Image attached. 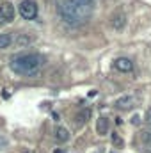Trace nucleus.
<instances>
[{"mask_svg": "<svg viewBox=\"0 0 151 153\" xmlns=\"http://www.w3.org/2000/svg\"><path fill=\"white\" fill-rule=\"evenodd\" d=\"M94 11V0H59L57 2V13L61 20L70 25L78 27L85 23Z\"/></svg>", "mask_w": 151, "mask_h": 153, "instance_id": "obj_1", "label": "nucleus"}, {"mask_svg": "<svg viewBox=\"0 0 151 153\" xmlns=\"http://www.w3.org/2000/svg\"><path fill=\"white\" fill-rule=\"evenodd\" d=\"M44 64V59L39 55V53H34V52H27V53H18L11 59L9 66L11 70L16 73V75L21 76H34L39 73V70L43 68Z\"/></svg>", "mask_w": 151, "mask_h": 153, "instance_id": "obj_2", "label": "nucleus"}, {"mask_svg": "<svg viewBox=\"0 0 151 153\" xmlns=\"http://www.w3.org/2000/svg\"><path fill=\"white\" fill-rule=\"evenodd\" d=\"M38 4L34 0H21L20 2V14L23 20H34L38 16Z\"/></svg>", "mask_w": 151, "mask_h": 153, "instance_id": "obj_3", "label": "nucleus"}, {"mask_svg": "<svg viewBox=\"0 0 151 153\" xmlns=\"http://www.w3.org/2000/svg\"><path fill=\"white\" fill-rule=\"evenodd\" d=\"M114 68L119 70V71H123V73H130L133 70V62L128 57H119V59L114 61Z\"/></svg>", "mask_w": 151, "mask_h": 153, "instance_id": "obj_4", "label": "nucleus"}, {"mask_svg": "<svg viewBox=\"0 0 151 153\" xmlns=\"http://www.w3.org/2000/svg\"><path fill=\"white\" fill-rule=\"evenodd\" d=\"M0 16L5 20V22H13L14 20V5L11 2H4L0 5Z\"/></svg>", "mask_w": 151, "mask_h": 153, "instance_id": "obj_5", "label": "nucleus"}, {"mask_svg": "<svg viewBox=\"0 0 151 153\" xmlns=\"http://www.w3.org/2000/svg\"><path fill=\"white\" fill-rule=\"evenodd\" d=\"M110 25H112L114 30H123L124 25H126V14H124V13H117V14H114L112 20H110Z\"/></svg>", "mask_w": 151, "mask_h": 153, "instance_id": "obj_6", "label": "nucleus"}, {"mask_svg": "<svg viewBox=\"0 0 151 153\" xmlns=\"http://www.w3.org/2000/svg\"><path fill=\"white\" fill-rule=\"evenodd\" d=\"M109 128H110V123H109L107 117H100V119L96 121V132H98L100 135H107V134H109Z\"/></svg>", "mask_w": 151, "mask_h": 153, "instance_id": "obj_7", "label": "nucleus"}, {"mask_svg": "<svg viewBox=\"0 0 151 153\" xmlns=\"http://www.w3.org/2000/svg\"><path fill=\"white\" fill-rule=\"evenodd\" d=\"M70 139V132H68V128H64V126H57L55 128V141H59V143H66Z\"/></svg>", "mask_w": 151, "mask_h": 153, "instance_id": "obj_8", "label": "nucleus"}, {"mask_svg": "<svg viewBox=\"0 0 151 153\" xmlns=\"http://www.w3.org/2000/svg\"><path fill=\"white\" fill-rule=\"evenodd\" d=\"M133 103V98L132 96H121L119 100H115V107L117 109H130Z\"/></svg>", "mask_w": 151, "mask_h": 153, "instance_id": "obj_9", "label": "nucleus"}, {"mask_svg": "<svg viewBox=\"0 0 151 153\" xmlns=\"http://www.w3.org/2000/svg\"><path fill=\"white\" fill-rule=\"evenodd\" d=\"M30 43H32V38H30L29 34H20V36L16 38V46H18V48H27Z\"/></svg>", "mask_w": 151, "mask_h": 153, "instance_id": "obj_10", "label": "nucleus"}, {"mask_svg": "<svg viewBox=\"0 0 151 153\" xmlns=\"http://www.w3.org/2000/svg\"><path fill=\"white\" fill-rule=\"evenodd\" d=\"M141 141H142V144L146 146V150H151V130H142Z\"/></svg>", "mask_w": 151, "mask_h": 153, "instance_id": "obj_11", "label": "nucleus"}, {"mask_svg": "<svg viewBox=\"0 0 151 153\" xmlns=\"http://www.w3.org/2000/svg\"><path fill=\"white\" fill-rule=\"evenodd\" d=\"M11 43H13V36L9 32L7 34H0V50H5Z\"/></svg>", "mask_w": 151, "mask_h": 153, "instance_id": "obj_12", "label": "nucleus"}, {"mask_svg": "<svg viewBox=\"0 0 151 153\" xmlns=\"http://www.w3.org/2000/svg\"><path fill=\"white\" fill-rule=\"evenodd\" d=\"M89 117H91V111H89V109H84L82 112L76 114V123H85Z\"/></svg>", "mask_w": 151, "mask_h": 153, "instance_id": "obj_13", "label": "nucleus"}, {"mask_svg": "<svg viewBox=\"0 0 151 153\" xmlns=\"http://www.w3.org/2000/svg\"><path fill=\"white\" fill-rule=\"evenodd\" d=\"M112 143H114V144H117V146H121V144H123V141H121L117 135H112Z\"/></svg>", "mask_w": 151, "mask_h": 153, "instance_id": "obj_14", "label": "nucleus"}, {"mask_svg": "<svg viewBox=\"0 0 151 153\" xmlns=\"http://www.w3.org/2000/svg\"><path fill=\"white\" fill-rule=\"evenodd\" d=\"M146 123H148V125H151V107L148 109V112H146Z\"/></svg>", "mask_w": 151, "mask_h": 153, "instance_id": "obj_15", "label": "nucleus"}, {"mask_svg": "<svg viewBox=\"0 0 151 153\" xmlns=\"http://www.w3.org/2000/svg\"><path fill=\"white\" fill-rule=\"evenodd\" d=\"M53 153H66L62 148H57V150H53Z\"/></svg>", "mask_w": 151, "mask_h": 153, "instance_id": "obj_16", "label": "nucleus"}, {"mask_svg": "<svg viewBox=\"0 0 151 153\" xmlns=\"http://www.w3.org/2000/svg\"><path fill=\"white\" fill-rule=\"evenodd\" d=\"M4 23H5V20H4V18H2V16H0V27H2V25H4Z\"/></svg>", "mask_w": 151, "mask_h": 153, "instance_id": "obj_17", "label": "nucleus"}, {"mask_svg": "<svg viewBox=\"0 0 151 153\" xmlns=\"http://www.w3.org/2000/svg\"><path fill=\"white\" fill-rule=\"evenodd\" d=\"M25 153H38V152H25Z\"/></svg>", "mask_w": 151, "mask_h": 153, "instance_id": "obj_18", "label": "nucleus"}]
</instances>
